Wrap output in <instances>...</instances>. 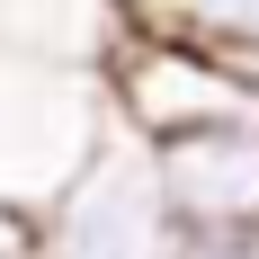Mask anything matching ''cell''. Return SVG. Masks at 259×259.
I'll return each mask as SVG.
<instances>
[{
	"mask_svg": "<svg viewBox=\"0 0 259 259\" xmlns=\"http://www.w3.org/2000/svg\"><path fill=\"white\" fill-rule=\"evenodd\" d=\"M107 134H116V107H107L99 63H72L45 45H0V206L9 214L36 224L99 161Z\"/></svg>",
	"mask_w": 259,
	"mask_h": 259,
	"instance_id": "obj_1",
	"label": "cell"
},
{
	"mask_svg": "<svg viewBox=\"0 0 259 259\" xmlns=\"http://www.w3.org/2000/svg\"><path fill=\"white\" fill-rule=\"evenodd\" d=\"M170 250H179V224L134 134H107L99 161L36 214V259H170Z\"/></svg>",
	"mask_w": 259,
	"mask_h": 259,
	"instance_id": "obj_2",
	"label": "cell"
},
{
	"mask_svg": "<svg viewBox=\"0 0 259 259\" xmlns=\"http://www.w3.org/2000/svg\"><path fill=\"white\" fill-rule=\"evenodd\" d=\"M143 161L179 233H259V125L143 143Z\"/></svg>",
	"mask_w": 259,
	"mask_h": 259,
	"instance_id": "obj_3",
	"label": "cell"
},
{
	"mask_svg": "<svg viewBox=\"0 0 259 259\" xmlns=\"http://www.w3.org/2000/svg\"><path fill=\"white\" fill-rule=\"evenodd\" d=\"M116 27H161L224 63H259V0H116Z\"/></svg>",
	"mask_w": 259,
	"mask_h": 259,
	"instance_id": "obj_4",
	"label": "cell"
},
{
	"mask_svg": "<svg viewBox=\"0 0 259 259\" xmlns=\"http://www.w3.org/2000/svg\"><path fill=\"white\" fill-rule=\"evenodd\" d=\"M170 259H259V233H179Z\"/></svg>",
	"mask_w": 259,
	"mask_h": 259,
	"instance_id": "obj_5",
	"label": "cell"
},
{
	"mask_svg": "<svg viewBox=\"0 0 259 259\" xmlns=\"http://www.w3.org/2000/svg\"><path fill=\"white\" fill-rule=\"evenodd\" d=\"M0 259H36V224L0 206Z\"/></svg>",
	"mask_w": 259,
	"mask_h": 259,
	"instance_id": "obj_6",
	"label": "cell"
}]
</instances>
